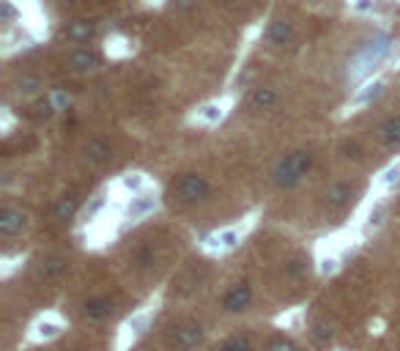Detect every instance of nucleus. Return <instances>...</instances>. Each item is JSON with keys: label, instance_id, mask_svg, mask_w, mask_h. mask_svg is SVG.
Masks as SVG:
<instances>
[{"label": "nucleus", "instance_id": "obj_1", "mask_svg": "<svg viewBox=\"0 0 400 351\" xmlns=\"http://www.w3.org/2000/svg\"><path fill=\"white\" fill-rule=\"evenodd\" d=\"M313 165H315V154L310 148H293V151L282 154L277 159V165L271 168V184L282 192H291L304 181V176L313 170Z\"/></svg>", "mask_w": 400, "mask_h": 351}, {"label": "nucleus", "instance_id": "obj_2", "mask_svg": "<svg viewBox=\"0 0 400 351\" xmlns=\"http://www.w3.org/2000/svg\"><path fill=\"white\" fill-rule=\"evenodd\" d=\"M255 217H258V212H252V214H247V217H241V220H236L230 225H222V228L208 231L200 239V247L205 253H211V256H225V253L236 250L249 236V231L255 228Z\"/></svg>", "mask_w": 400, "mask_h": 351}, {"label": "nucleus", "instance_id": "obj_3", "mask_svg": "<svg viewBox=\"0 0 400 351\" xmlns=\"http://www.w3.org/2000/svg\"><path fill=\"white\" fill-rule=\"evenodd\" d=\"M157 313H159V297L157 299H151V302H146L143 308H137L129 319H124V324L118 327V338H115V351H129L148 330H151V324H154V319H157Z\"/></svg>", "mask_w": 400, "mask_h": 351}, {"label": "nucleus", "instance_id": "obj_4", "mask_svg": "<svg viewBox=\"0 0 400 351\" xmlns=\"http://www.w3.org/2000/svg\"><path fill=\"white\" fill-rule=\"evenodd\" d=\"M211 179L203 176V173H181L176 181H173V198L181 203V206H198L205 203L211 198Z\"/></svg>", "mask_w": 400, "mask_h": 351}, {"label": "nucleus", "instance_id": "obj_5", "mask_svg": "<svg viewBox=\"0 0 400 351\" xmlns=\"http://www.w3.org/2000/svg\"><path fill=\"white\" fill-rule=\"evenodd\" d=\"M159 206H162L159 190L151 187V190H146V192H137V195H129V198H126V203H124V209H121V220H124L126 225L140 223V220L157 214Z\"/></svg>", "mask_w": 400, "mask_h": 351}, {"label": "nucleus", "instance_id": "obj_6", "mask_svg": "<svg viewBox=\"0 0 400 351\" xmlns=\"http://www.w3.org/2000/svg\"><path fill=\"white\" fill-rule=\"evenodd\" d=\"M252 302H255V288H252L247 280L227 286V288L222 291V297H219V308H222L225 313H230V316L247 313V310L252 308Z\"/></svg>", "mask_w": 400, "mask_h": 351}, {"label": "nucleus", "instance_id": "obj_7", "mask_svg": "<svg viewBox=\"0 0 400 351\" xmlns=\"http://www.w3.org/2000/svg\"><path fill=\"white\" fill-rule=\"evenodd\" d=\"M66 332V321L58 313H41L38 319H33V324L27 327V343H49L55 338H60Z\"/></svg>", "mask_w": 400, "mask_h": 351}, {"label": "nucleus", "instance_id": "obj_8", "mask_svg": "<svg viewBox=\"0 0 400 351\" xmlns=\"http://www.w3.org/2000/svg\"><path fill=\"white\" fill-rule=\"evenodd\" d=\"M230 107H233L230 99H211V102H203L200 107H195L187 115V121L192 126H219L230 115Z\"/></svg>", "mask_w": 400, "mask_h": 351}, {"label": "nucleus", "instance_id": "obj_9", "mask_svg": "<svg viewBox=\"0 0 400 351\" xmlns=\"http://www.w3.org/2000/svg\"><path fill=\"white\" fill-rule=\"evenodd\" d=\"M205 341V330L198 321H184L173 330L170 335V349L173 351H195Z\"/></svg>", "mask_w": 400, "mask_h": 351}, {"label": "nucleus", "instance_id": "obj_10", "mask_svg": "<svg viewBox=\"0 0 400 351\" xmlns=\"http://www.w3.org/2000/svg\"><path fill=\"white\" fill-rule=\"evenodd\" d=\"M351 247H354V242L351 239H343V245H329V250H321L318 253V272L324 278L326 275H335L346 264V258L351 256Z\"/></svg>", "mask_w": 400, "mask_h": 351}, {"label": "nucleus", "instance_id": "obj_11", "mask_svg": "<svg viewBox=\"0 0 400 351\" xmlns=\"http://www.w3.org/2000/svg\"><path fill=\"white\" fill-rule=\"evenodd\" d=\"M113 310H115V302H113L107 294H93V297H88V299L80 305V313H82V319H85L88 324H102V321H107V319L113 316Z\"/></svg>", "mask_w": 400, "mask_h": 351}, {"label": "nucleus", "instance_id": "obj_12", "mask_svg": "<svg viewBox=\"0 0 400 351\" xmlns=\"http://www.w3.org/2000/svg\"><path fill=\"white\" fill-rule=\"evenodd\" d=\"M387 217H390V198L387 195H373V201L368 203L365 217H362V231L365 234L381 231L384 223H387Z\"/></svg>", "mask_w": 400, "mask_h": 351}, {"label": "nucleus", "instance_id": "obj_13", "mask_svg": "<svg viewBox=\"0 0 400 351\" xmlns=\"http://www.w3.org/2000/svg\"><path fill=\"white\" fill-rule=\"evenodd\" d=\"M354 195H357V187L351 181H335L324 192V203L329 212H346L354 203Z\"/></svg>", "mask_w": 400, "mask_h": 351}, {"label": "nucleus", "instance_id": "obj_14", "mask_svg": "<svg viewBox=\"0 0 400 351\" xmlns=\"http://www.w3.org/2000/svg\"><path fill=\"white\" fill-rule=\"evenodd\" d=\"M25 228H27V214H25L19 206L5 203V206L0 209V236H3V239H14V236H19Z\"/></svg>", "mask_w": 400, "mask_h": 351}, {"label": "nucleus", "instance_id": "obj_15", "mask_svg": "<svg viewBox=\"0 0 400 351\" xmlns=\"http://www.w3.org/2000/svg\"><path fill=\"white\" fill-rule=\"evenodd\" d=\"M107 203H110V187H104V190H99L96 195H91L88 203H82V209H80V217H77L80 228H91V225L104 214Z\"/></svg>", "mask_w": 400, "mask_h": 351}, {"label": "nucleus", "instance_id": "obj_16", "mask_svg": "<svg viewBox=\"0 0 400 351\" xmlns=\"http://www.w3.org/2000/svg\"><path fill=\"white\" fill-rule=\"evenodd\" d=\"M277 102H280V93L274 85H255L247 93V107L255 113H269L277 107Z\"/></svg>", "mask_w": 400, "mask_h": 351}, {"label": "nucleus", "instance_id": "obj_17", "mask_svg": "<svg viewBox=\"0 0 400 351\" xmlns=\"http://www.w3.org/2000/svg\"><path fill=\"white\" fill-rule=\"evenodd\" d=\"M151 187H157V184H154L146 173H140V170H129V173L118 176V181H115V190H121L124 198L137 195V192H146V190H151Z\"/></svg>", "mask_w": 400, "mask_h": 351}, {"label": "nucleus", "instance_id": "obj_18", "mask_svg": "<svg viewBox=\"0 0 400 351\" xmlns=\"http://www.w3.org/2000/svg\"><path fill=\"white\" fill-rule=\"evenodd\" d=\"M82 157H85L88 165H96V168L99 165H107L113 159V146L104 137H93V140H88L82 146Z\"/></svg>", "mask_w": 400, "mask_h": 351}, {"label": "nucleus", "instance_id": "obj_19", "mask_svg": "<svg viewBox=\"0 0 400 351\" xmlns=\"http://www.w3.org/2000/svg\"><path fill=\"white\" fill-rule=\"evenodd\" d=\"M400 187V159L390 162L373 181V195H390Z\"/></svg>", "mask_w": 400, "mask_h": 351}, {"label": "nucleus", "instance_id": "obj_20", "mask_svg": "<svg viewBox=\"0 0 400 351\" xmlns=\"http://www.w3.org/2000/svg\"><path fill=\"white\" fill-rule=\"evenodd\" d=\"M80 209H82V203H80L77 195H63V198H58V203L52 206V220H55V223L77 220V217H80Z\"/></svg>", "mask_w": 400, "mask_h": 351}, {"label": "nucleus", "instance_id": "obj_21", "mask_svg": "<svg viewBox=\"0 0 400 351\" xmlns=\"http://www.w3.org/2000/svg\"><path fill=\"white\" fill-rule=\"evenodd\" d=\"M307 335H310V341H313L315 346H329L332 338H335V330H332L329 319H324V316H313V319L307 321Z\"/></svg>", "mask_w": 400, "mask_h": 351}, {"label": "nucleus", "instance_id": "obj_22", "mask_svg": "<svg viewBox=\"0 0 400 351\" xmlns=\"http://www.w3.org/2000/svg\"><path fill=\"white\" fill-rule=\"evenodd\" d=\"M376 135H379V143H381L384 148H392V151L400 148V115L384 118V121L379 124Z\"/></svg>", "mask_w": 400, "mask_h": 351}, {"label": "nucleus", "instance_id": "obj_23", "mask_svg": "<svg viewBox=\"0 0 400 351\" xmlns=\"http://www.w3.org/2000/svg\"><path fill=\"white\" fill-rule=\"evenodd\" d=\"M66 63H69L74 71H91V69L99 66V55H96L93 49H88V47H77V49H71V52L66 55Z\"/></svg>", "mask_w": 400, "mask_h": 351}, {"label": "nucleus", "instance_id": "obj_24", "mask_svg": "<svg viewBox=\"0 0 400 351\" xmlns=\"http://www.w3.org/2000/svg\"><path fill=\"white\" fill-rule=\"evenodd\" d=\"M66 258L63 256H47L38 261V278L41 280H58L63 272H66Z\"/></svg>", "mask_w": 400, "mask_h": 351}, {"label": "nucleus", "instance_id": "obj_25", "mask_svg": "<svg viewBox=\"0 0 400 351\" xmlns=\"http://www.w3.org/2000/svg\"><path fill=\"white\" fill-rule=\"evenodd\" d=\"M293 38V25L280 19V22H271V27L266 30V41L274 44V47H285L288 41Z\"/></svg>", "mask_w": 400, "mask_h": 351}, {"label": "nucleus", "instance_id": "obj_26", "mask_svg": "<svg viewBox=\"0 0 400 351\" xmlns=\"http://www.w3.org/2000/svg\"><path fill=\"white\" fill-rule=\"evenodd\" d=\"M384 93V82L381 80H376V82H368L357 96H354V102H351V107H365V104H370V102H376L379 96Z\"/></svg>", "mask_w": 400, "mask_h": 351}, {"label": "nucleus", "instance_id": "obj_27", "mask_svg": "<svg viewBox=\"0 0 400 351\" xmlns=\"http://www.w3.org/2000/svg\"><path fill=\"white\" fill-rule=\"evenodd\" d=\"M216 351H255V346H252L249 335H241V332H236V335H227L225 341H219Z\"/></svg>", "mask_w": 400, "mask_h": 351}, {"label": "nucleus", "instance_id": "obj_28", "mask_svg": "<svg viewBox=\"0 0 400 351\" xmlns=\"http://www.w3.org/2000/svg\"><path fill=\"white\" fill-rule=\"evenodd\" d=\"M93 25L91 22H74L69 30H66V36L71 38V41H77V44H88L91 38H93Z\"/></svg>", "mask_w": 400, "mask_h": 351}, {"label": "nucleus", "instance_id": "obj_29", "mask_svg": "<svg viewBox=\"0 0 400 351\" xmlns=\"http://www.w3.org/2000/svg\"><path fill=\"white\" fill-rule=\"evenodd\" d=\"M307 267H310V261L304 258V256H293V258H288L285 261V278H291V280H299L304 272H307Z\"/></svg>", "mask_w": 400, "mask_h": 351}, {"label": "nucleus", "instance_id": "obj_30", "mask_svg": "<svg viewBox=\"0 0 400 351\" xmlns=\"http://www.w3.org/2000/svg\"><path fill=\"white\" fill-rule=\"evenodd\" d=\"M44 88V82L38 80V77H22L19 82H16V91L22 93V96H33V93H38Z\"/></svg>", "mask_w": 400, "mask_h": 351}, {"label": "nucleus", "instance_id": "obj_31", "mask_svg": "<svg viewBox=\"0 0 400 351\" xmlns=\"http://www.w3.org/2000/svg\"><path fill=\"white\" fill-rule=\"evenodd\" d=\"M343 157L359 162V159L365 157V148L359 146V140H346V143H343Z\"/></svg>", "mask_w": 400, "mask_h": 351}, {"label": "nucleus", "instance_id": "obj_32", "mask_svg": "<svg viewBox=\"0 0 400 351\" xmlns=\"http://www.w3.org/2000/svg\"><path fill=\"white\" fill-rule=\"evenodd\" d=\"M263 351H299V346L293 341H288V338H274V341L266 343Z\"/></svg>", "mask_w": 400, "mask_h": 351}, {"label": "nucleus", "instance_id": "obj_33", "mask_svg": "<svg viewBox=\"0 0 400 351\" xmlns=\"http://www.w3.org/2000/svg\"><path fill=\"white\" fill-rule=\"evenodd\" d=\"M154 258H157V256H154V247H143V250L135 256V264H137L140 269H146V267L154 264Z\"/></svg>", "mask_w": 400, "mask_h": 351}]
</instances>
